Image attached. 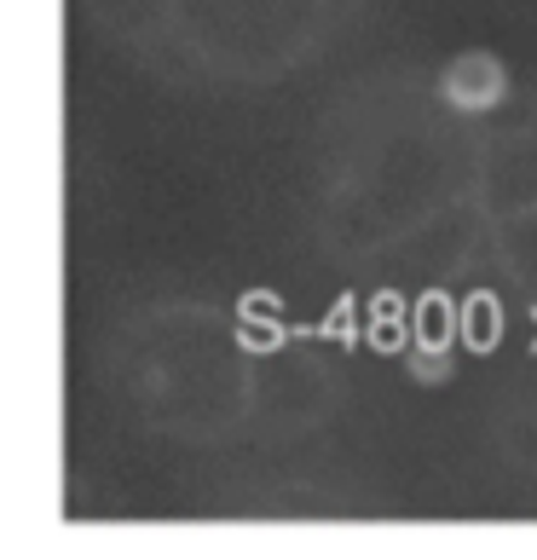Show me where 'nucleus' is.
<instances>
[{"mask_svg": "<svg viewBox=\"0 0 537 560\" xmlns=\"http://www.w3.org/2000/svg\"><path fill=\"white\" fill-rule=\"evenodd\" d=\"M440 88H445V105H457V110H491V105H503V93H509V70H503L498 52L468 47L445 65Z\"/></svg>", "mask_w": 537, "mask_h": 560, "instance_id": "1", "label": "nucleus"}]
</instances>
